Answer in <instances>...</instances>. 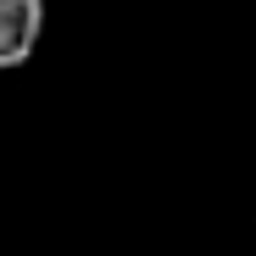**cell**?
Returning <instances> with one entry per match:
<instances>
[{
  "instance_id": "6da1fadb",
  "label": "cell",
  "mask_w": 256,
  "mask_h": 256,
  "mask_svg": "<svg viewBox=\"0 0 256 256\" xmlns=\"http://www.w3.org/2000/svg\"><path fill=\"white\" fill-rule=\"evenodd\" d=\"M45 39V0H0V72L22 67Z\"/></svg>"
}]
</instances>
